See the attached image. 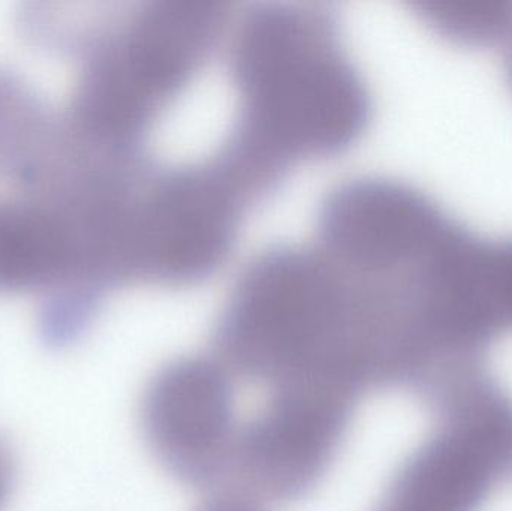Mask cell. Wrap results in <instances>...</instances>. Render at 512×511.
Wrapping results in <instances>:
<instances>
[{
    "label": "cell",
    "mask_w": 512,
    "mask_h": 511,
    "mask_svg": "<svg viewBox=\"0 0 512 511\" xmlns=\"http://www.w3.org/2000/svg\"><path fill=\"white\" fill-rule=\"evenodd\" d=\"M230 63L242 114L225 155L261 188L291 162L345 152L369 125L367 84L322 9L255 6Z\"/></svg>",
    "instance_id": "1"
},
{
    "label": "cell",
    "mask_w": 512,
    "mask_h": 511,
    "mask_svg": "<svg viewBox=\"0 0 512 511\" xmlns=\"http://www.w3.org/2000/svg\"><path fill=\"white\" fill-rule=\"evenodd\" d=\"M376 318L364 282L321 249L277 246L237 279L215 330L216 359L267 389L301 380L372 390Z\"/></svg>",
    "instance_id": "2"
},
{
    "label": "cell",
    "mask_w": 512,
    "mask_h": 511,
    "mask_svg": "<svg viewBox=\"0 0 512 511\" xmlns=\"http://www.w3.org/2000/svg\"><path fill=\"white\" fill-rule=\"evenodd\" d=\"M224 20L221 3L141 6L92 59L87 116L111 134L138 138L206 62Z\"/></svg>",
    "instance_id": "3"
},
{
    "label": "cell",
    "mask_w": 512,
    "mask_h": 511,
    "mask_svg": "<svg viewBox=\"0 0 512 511\" xmlns=\"http://www.w3.org/2000/svg\"><path fill=\"white\" fill-rule=\"evenodd\" d=\"M249 192L222 159L156 177L135 204L131 278L182 287L215 273L233 248Z\"/></svg>",
    "instance_id": "4"
},
{
    "label": "cell",
    "mask_w": 512,
    "mask_h": 511,
    "mask_svg": "<svg viewBox=\"0 0 512 511\" xmlns=\"http://www.w3.org/2000/svg\"><path fill=\"white\" fill-rule=\"evenodd\" d=\"M268 392L264 407L240 426L227 485L264 503H295L330 470L361 395L319 380L291 381Z\"/></svg>",
    "instance_id": "5"
},
{
    "label": "cell",
    "mask_w": 512,
    "mask_h": 511,
    "mask_svg": "<svg viewBox=\"0 0 512 511\" xmlns=\"http://www.w3.org/2000/svg\"><path fill=\"white\" fill-rule=\"evenodd\" d=\"M234 390L233 375L216 357H180L150 378L141 431L177 482L209 491L227 485L240 431Z\"/></svg>",
    "instance_id": "6"
},
{
    "label": "cell",
    "mask_w": 512,
    "mask_h": 511,
    "mask_svg": "<svg viewBox=\"0 0 512 511\" xmlns=\"http://www.w3.org/2000/svg\"><path fill=\"white\" fill-rule=\"evenodd\" d=\"M457 224L409 183L358 177L334 188L322 203L319 249L348 269L391 272L426 257Z\"/></svg>",
    "instance_id": "7"
},
{
    "label": "cell",
    "mask_w": 512,
    "mask_h": 511,
    "mask_svg": "<svg viewBox=\"0 0 512 511\" xmlns=\"http://www.w3.org/2000/svg\"><path fill=\"white\" fill-rule=\"evenodd\" d=\"M418 15L448 41L492 45L512 38V2L505 0H418Z\"/></svg>",
    "instance_id": "8"
},
{
    "label": "cell",
    "mask_w": 512,
    "mask_h": 511,
    "mask_svg": "<svg viewBox=\"0 0 512 511\" xmlns=\"http://www.w3.org/2000/svg\"><path fill=\"white\" fill-rule=\"evenodd\" d=\"M197 511H268L264 501L236 488V486H221L213 489L212 494L200 504Z\"/></svg>",
    "instance_id": "9"
},
{
    "label": "cell",
    "mask_w": 512,
    "mask_h": 511,
    "mask_svg": "<svg viewBox=\"0 0 512 511\" xmlns=\"http://www.w3.org/2000/svg\"><path fill=\"white\" fill-rule=\"evenodd\" d=\"M508 75H510V80H511V84H512V48H511L510 57H508Z\"/></svg>",
    "instance_id": "10"
}]
</instances>
